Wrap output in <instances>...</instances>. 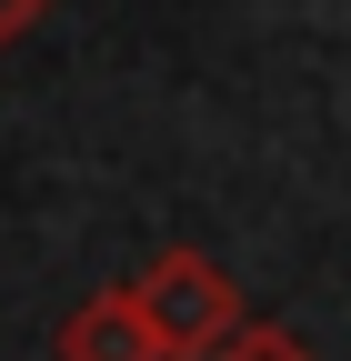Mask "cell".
Masks as SVG:
<instances>
[{"label": "cell", "mask_w": 351, "mask_h": 361, "mask_svg": "<svg viewBox=\"0 0 351 361\" xmlns=\"http://www.w3.org/2000/svg\"><path fill=\"white\" fill-rule=\"evenodd\" d=\"M40 11H51V0H0V51H11V40H30Z\"/></svg>", "instance_id": "4"}, {"label": "cell", "mask_w": 351, "mask_h": 361, "mask_svg": "<svg viewBox=\"0 0 351 361\" xmlns=\"http://www.w3.org/2000/svg\"><path fill=\"white\" fill-rule=\"evenodd\" d=\"M61 361H171V351L151 341V322H141L130 291H91V301L61 322Z\"/></svg>", "instance_id": "2"}, {"label": "cell", "mask_w": 351, "mask_h": 361, "mask_svg": "<svg viewBox=\"0 0 351 361\" xmlns=\"http://www.w3.org/2000/svg\"><path fill=\"white\" fill-rule=\"evenodd\" d=\"M211 361H321V351L301 341V331H281V322H241V331L211 351Z\"/></svg>", "instance_id": "3"}, {"label": "cell", "mask_w": 351, "mask_h": 361, "mask_svg": "<svg viewBox=\"0 0 351 361\" xmlns=\"http://www.w3.org/2000/svg\"><path fill=\"white\" fill-rule=\"evenodd\" d=\"M130 301H141V322H151V341L171 351V361H211L251 311H241V281L211 251H191V241H171V251H151L141 271L121 281Z\"/></svg>", "instance_id": "1"}]
</instances>
